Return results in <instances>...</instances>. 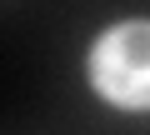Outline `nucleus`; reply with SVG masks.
I'll use <instances>...</instances> for the list:
<instances>
[{
	"label": "nucleus",
	"mask_w": 150,
	"mask_h": 135,
	"mask_svg": "<svg viewBox=\"0 0 150 135\" xmlns=\"http://www.w3.org/2000/svg\"><path fill=\"white\" fill-rule=\"evenodd\" d=\"M95 85L115 105H150V25H120L95 45Z\"/></svg>",
	"instance_id": "nucleus-1"
}]
</instances>
